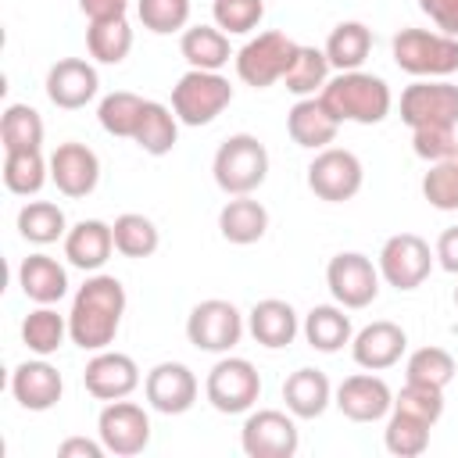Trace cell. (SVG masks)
<instances>
[{
    "label": "cell",
    "instance_id": "obj_41",
    "mask_svg": "<svg viewBox=\"0 0 458 458\" xmlns=\"http://www.w3.org/2000/svg\"><path fill=\"white\" fill-rule=\"evenodd\" d=\"M454 372H458V365H454L451 351H444V347H419V351H411V358L404 365L408 383H422V386H437V390H444L454 379Z\"/></svg>",
    "mask_w": 458,
    "mask_h": 458
},
{
    "label": "cell",
    "instance_id": "obj_6",
    "mask_svg": "<svg viewBox=\"0 0 458 458\" xmlns=\"http://www.w3.org/2000/svg\"><path fill=\"white\" fill-rule=\"evenodd\" d=\"M233 104V86L218 72L190 68L172 86V111L182 125H208Z\"/></svg>",
    "mask_w": 458,
    "mask_h": 458
},
{
    "label": "cell",
    "instance_id": "obj_17",
    "mask_svg": "<svg viewBox=\"0 0 458 458\" xmlns=\"http://www.w3.org/2000/svg\"><path fill=\"white\" fill-rule=\"evenodd\" d=\"M50 182L64 197H89L100 182V157L86 143L68 140L50 154Z\"/></svg>",
    "mask_w": 458,
    "mask_h": 458
},
{
    "label": "cell",
    "instance_id": "obj_14",
    "mask_svg": "<svg viewBox=\"0 0 458 458\" xmlns=\"http://www.w3.org/2000/svg\"><path fill=\"white\" fill-rule=\"evenodd\" d=\"M97 437L104 440L107 454L132 458L150 444V415L132 401H107L97 419Z\"/></svg>",
    "mask_w": 458,
    "mask_h": 458
},
{
    "label": "cell",
    "instance_id": "obj_20",
    "mask_svg": "<svg viewBox=\"0 0 458 458\" xmlns=\"http://www.w3.org/2000/svg\"><path fill=\"white\" fill-rule=\"evenodd\" d=\"M404 347H408L404 329H401L397 322L379 318V322L365 326V329L351 340V358H354V365H361V369H369V372H383V369H390V365L401 361Z\"/></svg>",
    "mask_w": 458,
    "mask_h": 458
},
{
    "label": "cell",
    "instance_id": "obj_22",
    "mask_svg": "<svg viewBox=\"0 0 458 458\" xmlns=\"http://www.w3.org/2000/svg\"><path fill=\"white\" fill-rule=\"evenodd\" d=\"M336 129L340 122L333 118V111L322 104V97H301L290 114H286V132L297 147H308V150H326L333 140H336Z\"/></svg>",
    "mask_w": 458,
    "mask_h": 458
},
{
    "label": "cell",
    "instance_id": "obj_51",
    "mask_svg": "<svg viewBox=\"0 0 458 458\" xmlns=\"http://www.w3.org/2000/svg\"><path fill=\"white\" fill-rule=\"evenodd\" d=\"M454 308H458V286H454Z\"/></svg>",
    "mask_w": 458,
    "mask_h": 458
},
{
    "label": "cell",
    "instance_id": "obj_32",
    "mask_svg": "<svg viewBox=\"0 0 458 458\" xmlns=\"http://www.w3.org/2000/svg\"><path fill=\"white\" fill-rule=\"evenodd\" d=\"M369 50H372V32H369V25H361V21H340V25L329 32V39H326V57H329V64L340 68V72L361 68L365 57H369Z\"/></svg>",
    "mask_w": 458,
    "mask_h": 458
},
{
    "label": "cell",
    "instance_id": "obj_28",
    "mask_svg": "<svg viewBox=\"0 0 458 458\" xmlns=\"http://www.w3.org/2000/svg\"><path fill=\"white\" fill-rule=\"evenodd\" d=\"M179 50H182L186 64H190V68H200V72H218V68L229 64V57H233L229 36H225L218 25H193V29H182Z\"/></svg>",
    "mask_w": 458,
    "mask_h": 458
},
{
    "label": "cell",
    "instance_id": "obj_8",
    "mask_svg": "<svg viewBox=\"0 0 458 458\" xmlns=\"http://www.w3.org/2000/svg\"><path fill=\"white\" fill-rule=\"evenodd\" d=\"M204 394H208L215 411L240 415V411H250L254 401L261 397V376L247 358H222L208 372Z\"/></svg>",
    "mask_w": 458,
    "mask_h": 458
},
{
    "label": "cell",
    "instance_id": "obj_18",
    "mask_svg": "<svg viewBox=\"0 0 458 458\" xmlns=\"http://www.w3.org/2000/svg\"><path fill=\"white\" fill-rule=\"evenodd\" d=\"M333 404H336L351 422H376V419L390 415L394 394H390V386H386L379 376H372V372L365 369V372L347 376V379L336 386V401H333Z\"/></svg>",
    "mask_w": 458,
    "mask_h": 458
},
{
    "label": "cell",
    "instance_id": "obj_19",
    "mask_svg": "<svg viewBox=\"0 0 458 458\" xmlns=\"http://www.w3.org/2000/svg\"><path fill=\"white\" fill-rule=\"evenodd\" d=\"M97 89H100L97 68L82 57H64L47 72V97L54 107H64V111L86 107L97 97Z\"/></svg>",
    "mask_w": 458,
    "mask_h": 458
},
{
    "label": "cell",
    "instance_id": "obj_45",
    "mask_svg": "<svg viewBox=\"0 0 458 458\" xmlns=\"http://www.w3.org/2000/svg\"><path fill=\"white\" fill-rule=\"evenodd\" d=\"M394 408H397V411H408V415H415V419H426L429 426H437L440 415H444V390L422 386V383H408V379H404L401 394L394 397Z\"/></svg>",
    "mask_w": 458,
    "mask_h": 458
},
{
    "label": "cell",
    "instance_id": "obj_11",
    "mask_svg": "<svg viewBox=\"0 0 458 458\" xmlns=\"http://www.w3.org/2000/svg\"><path fill=\"white\" fill-rule=\"evenodd\" d=\"M326 286L333 293V301L340 308H369L376 297H379V268L358 254V250H344L336 258H329L326 265Z\"/></svg>",
    "mask_w": 458,
    "mask_h": 458
},
{
    "label": "cell",
    "instance_id": "obj_21",
    "mask_svg": "<svg viewBox=\"0 0 458 458\" xmlns=\"http://www.w3.org/2000/svg\"><path fill=\"white\" fill-rule=\"evenodd\" d=\"M11 394L21 408L29 411H47L61 401L64 394V379L61 372L47 361V358H36V361H21L11 376Z\"/></svg>",
    "mask_w": 458,
    "mask_h": 458
},
{
    "label": "cell",
    "instance_id": "obj_23",
    "mask_svg": "<svg viewBox=\"0 0 458 458\" xmlns=\"http://www.w3.org/2000/svg\"><path fill=\"white\" fill-rule=\"evenodd\" d=\"M111 250H114V233L100 218H82L64 233V258L82 272H97L111 258Z\"/></svg>",
    "mask_w": 458,
    "mask_h": 458
},
{
    "label": "cell",
    "instance_id": "obj_43",
    "mask_svg": "<svg viewBox=\"0 0 458 458\" xmlns=\"http://www.w3.org/2000/svg\"><path fill=\"white\" fill-rule=\"evenodd\" d=\"M136 14L143 21V29L168 36L186 29L190 21V0H136Z\"/></svg>",
    "mask_w": 458,
    "mask_h": 458
},
{
    "label": "cell",
    "instance_id": "obj_39",
    "mask_svg": "<svg viewBox=\"0 0 458 458\" xmlns=\"http://www.w3.org/2000/svg\"><path fill=\"white\" fill-rule=\"evenodd\" d=\"M429 422L426 419H415L408 411H397L390 408V419H386V429H383V444L390 454L397 458H415L429 447Z\"/></svg>",
    "mask_w": 458,
    "mask_h": 458
},
{
    "label": "cell",
    "instance_id": "obj_36",
    "mask_svg": "<svg viewBox=\"0 0 458 458\" xmlns=\"http://www.w3.org/2000/svg\"><path fill=\"white\" fill-rule=\"evenodd\" d=\"M43 118L29 104H11L0 118V143L7 150H39L43 147Z\"/></svg>",
    "mask_w": 458,
    "mask_h": 458
},
{
    "label": "cell",
    "instance_id": "obj_5",
    "mask_svg": "<svg viewBox=\"0 0 458 458\" xmlns=\"http://www.w3.org/2000/svg\"><path fill=\"white\" fill-rule=\"evenodd\" d=\"M401 122L411 132H419V129L454 132L458 129V86L444 82V79H419V82L404 86Z\"/></svg>",
    "mask_w": 458,
    "mask_h": 458
},
{
    "label": "cell",
    "instance_id": "obj_15",
    "mask_svg": "<svg viewBox=\"0 0 458 458\" xmlns=\"http://www.w3.org/2000/svg\"><path fill=\"white\" fill-rule=\"evenodd\" d=\"M197 390H200L197 386V376L182 361H161L143 379V394H147L150 408L161 411V415H182V411H190L193 401H197Z\"/></svg>",
    "mask_w": 458,
    "mask_h": 458
},
{
    "label": "cell",
    "instance_id": "obj_50",
    "mask_svg": "<svg viewBox=\"0 0 458 458\" xmlns=\"http://www.w3.org/2000/svg\"><path fill=\"white\" fill-rule=\"evenodd\" d=\"M79 7L89 21H104V18H122L129 0H79Z\"/></svg>",
    "mask_w": 458,
    "mask_h": 458
},
{
    "label": "cell",
    "instance_id": "obj_33",
    "mask_svg": "<svg viewBox=\"0 0 458 458\" xmlns=\"http://www.w3.org/2000/svg\"><path fill=\"white\" fill-rule=\"evenodd\" d=\"M86 47H89V57L100 61V64H122L132 50V29L122 18H104V21H89L86 29Z\"/></svg>",
    "mask_w": 458,
    "mask_h": 458
},
{
    "label": "cell",
    "instance_id": "obj_47",
    "mask_svg": "<svg viewBox=\"0 0 458 458\" xmlns=\"http://www.w3.org/2000/svg\"><path fill=\"white\" fill-rule=\"evenodd\" d=\"M419 7L433 18V25L444 36H454L458 39V0H419Z\"/></svg>",
    "mask_w": 458,
    "mask_h": 458
},
{
    "label": "cell",
    "instance_id": "obj_29",
    "mask_svg": "<svg viewBox=\"0 0 458 458\" xmlns=\"http://www.w3.org/2000/svg\"><path fill=\"white\" fill-rule=\"evenodd\" d=\"M304 340H308V347L333 354L344 344H351V318L336 304H315L304 315Z\"/></svg>",
    "mask_w": 458,
    "mask_h": 458
},
{
    "label": "cell",
    "instance_id": "obj_12",
    "mask_svg": "<svg viewBox=\"0 0 458 458\" xmlns=\"http://www.w3.org/2000/svg\"><path fill=\"white\" fill-rule=\"evenodd\" d=\"M433 250L422 236L415 233H394L383 250H379V276L394 286V290H415L429 279V268H433Z\"/></svg>",
    "mask_w": 458,
    "mask_h": 458
},
{
    "label": "cell",
    "instance_id": "obj_48",
    "mask_svg": "<svg viewBox=\"0 0 458 458\" xmlns=\"http://www.w3.org/2000/svg\"><path fill=\"white\" fill-rule=\"evenodd\" d=\"M57 454L61 458H104L107 447L104 440H86V437H68L57 444Z\"/></svg>",
    "mask_w": 458,
    "mask_h": 458
},
{
    "label": "cell",
    "instance_id": "obj_24",
    "mask_svg": "<svg viewBox=\"0 0 458 458\" xmlns=\"http://www.w3.org/2000/svg\"><path fill=\"white\" fill-rule=\"evenodd\" d=\"M247 326H250V336H254L261 347H268V351H279V347L293 344V336H297V329H301L297 311H293L286 301H279V297L258 301V304L250 308V315H247Z\"/></svg>",
    "mask_w": 458,
    "mask_h": 458
},
{
    "label": "cell",
    "instance_id": "obj_27",
    "mask_svg": "<svg viewBox=\"0 0 458 458\" xmlns=\"http://www.w3.org/2000/svg\"><path fill=\"white\" fill-rule=\"evenodd\" d=\"M218 233L236 243V247H247V243H258L265 233H268V211L261 200H254L250 193L243 197H233L222 211H218Z\"/></svg>",
    "mask_w": 458,
    "mask_h": 458
},
{
    "label": "cell",
    "instance_id": "obj_40",
    "mask_svg": "<svg viewBox=\"0 0 458 458\" xmlns=\"http://www.w3.org/2000/svg\"><path fill=\"white\" fill-rule=\"evenodd\" d=\"M111 233H114V250L125 254V258H150L157 250V243H161L157 225L147 215H136V211L118 215Z\"/></svg>",
    "mask_w": 458,
    "mask_h": 458
},
{
    "label": "cell",
    "instance_id": "obj_35",
    "mask_svg": "<svg viewBox=\"0 0 458 458\" xmlns=\"http://www.w3.org/2000/svg\"><path fill=\"white\" fill-rule=\"evenodd\" d=\"M329 68H333V64H329V57H326V50L297 47V54H293V61H290L283 82H286V89L297 93V97H315V93H322V86L329 82Z\"/></svg>",
    "mask_w": 458,
    "mask_h": 458
},
{
    "label": "cell",
    "instance_id": "obj_7",
    "mask_svg": "<svg viewBox=\"0 0 458 458\" xmlns=\"http://www.w3.org/2000/svg\"><path fill=\"white\" fill-rule=\"evenodd\" d=\"M297 47L301 43H293L286 32L268 29V32H261V36H254V39H247L240 47V54H236V75L247 86L265 89V86H272V82H279L286 75Z\"/></svg>",
    "mask_w": 458,
    "mask_h": 458
},
{
    "label": "cell",
    "instance_id": "obj_13",
    "mask_svg": "<svg viewBox=\"0 0 458 458\" xmlns=\"http://www.w3.org/2000/svg\"><path fill=\"white\" fill-rule=\"evenodd\" d=\"M240 444H243V454L250 458H293L301 447V433L293 415L276 408H258L247 415L240 429Z\"/></svg>",
    "mask_w": 458,
    "mask_h": 458
},
{
    "label": "cell",
    "instance_id": "obj_10",
    "mask_svg": "<svg viewBox=\"0 0 458 458\" xmlns=\"http://www.w3.org/2000/svg\"><path fill=\"white\" fill-rule=\"evenodd\" d=\"M186 336L197 351H211V354H225L240 344L243 336V315L236 311L233 301H222V297H211V301H200L190 318H186Z\"/></svg>",
    "mask_w": 458,
    "mask_h": 458
},
{
    "label": "cell",
    "instance_id": "obj_1",
    "mask_svg": "<svg viewBox=\"0 0 458 458\" xmlns=\"http://www.w3.org/2000/svg\"><path fill=\"white\" fill-rule=\"evenodd\" d=\"M125 315V286L114 276H89L68 311V340L82 351H104L114 344Z\"/></svg>",
    "mask_w": 458,
    "mask_h": 458
},
{
    "label": "cell",
    "instance_id": "obj_4",
    "mask_svg": "<svg viewBox=\"0 0 458 458\" xmlns=\"http://www.w3.org/2000/svg\"><path fill=\"white\" fill-rule=\"evenodd\" d=\"M211 172H215V182L222 193H229V197L254 193L268 175V150L258 136L236 132L215 150Z\"/></svg>",
    "mask_w": 458,
    "mask_h": 458
},
{
    "label": "cell",
    "instance_id": "obj_30",
    "mask_svg": "<svg viewBox=\"0 0 458 458\" xmlns=\"http://www.w3.org/2000/svg\"><path fill=\"white\" fill-rule=\"evenodd\" d=\"M132 140H136V147H140L143 154L165 157V154L175 147V140H179V118H175V111H168V107L157 104V100H147L143 118H140Z\"/></svg>",
    "mask_w": 458,
    "mask_h": 458
},
{
    "label": "cell",
    "instance_id": "obj_42",
    "mask_svg": "<svg viewBox=\"0 0 458 458\" xmlns=\"http://www.w3.org/2000/svg\"><path fill=\"white\" fill-rule=\"evenodd\" d=\"M422 197L437 211H458V147L422 175Z\"/></svg>",
    "mask_w": 458,
    "mask_h": 458
},
{
    "label": "cell",
    "instance_id": "obj_37",
    "mask_svg": "<svg viewBox=\"0 0 458 458\" xmlns=\"http://www.w3.org/2000/svg\"><path fill=\"white\" fill-rule=\"evenodd\" d=\"M143 107L147 100L129 93V89H118V93H107L97 107V118H100V129L118 136V140H132L136 136V125L143 118Z\"/></svg>",
    "mask_w": 458,
    "mask_h": 458
},
{
    "label": "cell",
    "instance_id": "obj_44",
    "mask_svg": "<svg viewBox=\"0 0 458 458\" xmlns=\"http://www.w3.org/2000/svg\"><path fill=\"white\" fill-rule=\"evenodd\" d=\"M215 25L229 36H243L250 29H258V21L265 18V0H215L211 4Z\"/></svg>",
    "mask_w": 458,
    "mask_h": 458
},
{
    "label": "cell",
    "instance_id": "obj_25",
    "mask_svg": "<svg viewBox=\"0 0 458 458\" xmlns=\"http://www.w3.org/2000/svg\"><path fill=\"white\" fill-rule=\"evenodd\" d=\"M18 286L36 304H57L68 293V272L50 254H29L18 265Z\"/></svg>",
    "mask_w": 458,
    "mask_h": 458
},
{
    "label": "cell",
    "instance_id": "obj_46",
    "mask_svg": "<svg viewBox=\"0 0 458 458\" xmlns=\"http://www.w3.org/2000/svg\"><path fill=\"white\" fill-rule=\"evenodd\" d=\"M458 147V136L454 132H437V129H419V132H411V150H415V157H422V161H440V157H447L451 150Z\"/></svg>",
    "mask_w": 458,
    "mask_h": 458
},
{
    "label": "cell",
    "instance_id": "obj_2",
    "mask_svg": "<svg viewBox=\"0 0 458 458\" xmlns=\"http://www.w3.org/2000/svg\"><path fill=\"white\" fill-rule=\"evenodd\" d=\"M322 104L333 111L336 122H358V125H376L390 114V86L379 75H369L361 68L340 72L322 86Z\"/></svg>",
    "mask_w": 458,
    "mask_h": 458
},
{
    "label": "cell",
    "instance_id": "obj_34",
    "mask_svg": "<svg viewBox=\"0 0 458 458\" xmlns=\"http://www.w3.org/2000/svg\"><path fill=\"white\" fill-rule=\"evenodd\" d=\"M50 179V161L39 150H7L4 154V186L18 197H32Z\"/></svg>",
    "mask_w": 458,
    "mask_h": 458
},
{
    "label": "cell",
    "instance_id": "obj_31",
    "mask_svg": "<svg viewBox=\"0 0 458 458\" xmlns=\"http://www.w3.org/2000/svg\"><path fill=\"white\" fill-rule=\"evenodd\" d=\"M64 336H68V318L57 315L50 304H39V308L29 311L25 322H21V344H25L36 358L57 354L61 344H64Z\"/></svg>",
    "mask_w": 458,
    "mask_h": 458
},
{
    "label": "cell",
    "instance_id": "obj_16",
    "mask_svg": "<svg viewBox=\"0 0 458 458\" xmlns=\"http://www.w3.org/2000/svg\"><path fill=\"white\" fill-rule=\"evenodd\" d=\"M82 383L97 401H122L140 386V369L122 351H93L82 369Z\"/></svg>",
    "mask_w": 458,
    "mask_h": 458
},
{
    "label": "cell",
    "instance_id": "obj_26",
    "mask_svg": "<svg viewBox=\"0 0 458 458\" xmlns=\"http://www.w3.org/2000/svg\"><path fill=\"white\" fill-rule=\"evenodd\" d=\"M283 401H286V411L293 419H318L329 408V401H333V386H329L326 372L297 369L283 383Z\"/></svg>",
    "mask_w": 458,
    "mask_h": 458
},
{
    "label": "cell",
    "instance_id": "obj_49",
    "mask_svg": "<svg viewBox=\"0 0 458 458\" xmlns=\"http://www.w3.org/2000/svg\"><path fill=\"white\" fill-rule=\"evenodd\" d=\"M433 254H437V261H440L444 272L458 276V225H451V229H444L437 236V250Z\"/></svg>",
    "mask_w": 458,
    "mask_h": 458
},
{
    "label": "cell",
    "instance_id": "obj_9",
    "mask_svg": "<svg viewBox=\"0 0 458 458\" xmlns=\"http://www.w3.org/2000/svg\"><path fill=\"white\" fill-rule=\"evenodd\" d=\"M361 182H365V168H361L358 154H351L344 147H326L308 165V190L318 200L344 204L361 190Z\"/></svg>",
    "mask_w": 458,
    "mask_h": 458
},
{
    "label": "cell",
    "instance_id": "obj_38",
    "mask_svg": "<svg viewBox=\"0 0 458 458\" xmlns=\"http://www.w3.org/2000/svg\"><path fill=\"white\" fill-rule=\"evenodd\" d=\"M18 233L29 240V243H54L68 233V222H64V211L54 204V200H29L21 211H18Z\"/></svg>",
    "mask_w": 458,
    "mask_h": 458
},
{
    "label": "cell",
    "instance_id": "obj_3",
    "mask_svg": "<svg viewBox=\"0 0 458 458\" xmlns=\"http://www.w3.org/2000/svg\"><path fill=\"white\" fill-rule=\"evenodd\" d=\"M394 64L415 79H447L458 72V39L429 29H401L390 43Z\"/></svg>",
    "mask_w": 458,
    "mask_h": 458
}]
</instances>
